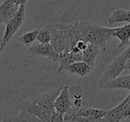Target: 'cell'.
<instances>
[{"label": "cell", "instance_id": "2e32d148", "mask_svg": "<svg viewBox=\"0 0 130 122\" xmlns=\"http://www.w3.org/2000/svg\"><path fill=\"white\" fill-rule=\"evenodd\" d=\"M106 111L97 108L86 107L85 117L88 118L89 121H104Z\"/></svg>", "mask_w": 130, "mask_h": 122}, {"label": "cell", "instance_id": "ba28073f", "mask_svg": "<svg viewBox=\"0 0 130 122\" xmlns=\"http://www.w3.org/2000/svg\"><path fill=\"white\" fill-rule=\"evenodd\" d=\"M71 107H72V98L70 93L69 86H62V88L54 102V109L64 114Z\"/></svg>", "mask_w": 130, "mask_h": 122}, {"label": "cell", "instance_id": "9a60e30c", "mask_svg": "<svg viewBox=\"0 0 130 122\" xmlns=\"http://www.w3.org/2000/svg\"><path fill=\"white\" fill-rule=\"evenodd\" d=\"M118 22H127L130 23V10L116 9L112 12V13L108 18V23L110 25H113Z\"/></svg>", "mask_w": 130, "mask_h": 122}, {"label": "cell", "instance_id": "d4e9b609", "mask_svg": "<svg viewBox=\"0 0 130 122\" xmlns=\"http://www.w3.org/2000/svg\"><path fill=\"white\" fill-rule=\"evenodd\" d=\"M126 70H127L128 72L130 73V58L127 60L126 62Z\"/></svg>", "mask_w": 130, "mask_h": 122}, {"label": "cell", "instance_id": "3957f363", "mask_svg": "<svg viewBox=\"0 0 130 122\" xmlns=\"http://www.w3.org/2000/svg\"><path fill=\"white\" fill-rule=\"evenodd\" d=\"M26 19V6H21L17 13L6 23L3 38L0 40V43L7 45L11 41L13 37L23 25Z\"/></svg>", "mask_w": 130, "mask_h": 122}, {"label": "cell", "instance_id": "8992f818", "mask_svg": "<svg viewBox=\"0 0 130 122\" xmlns=\"http://www.w3.org/2000/svg\"><path fill=\"white\" fill-rule=\"evenodd\" d=\"M21 111H25L34 115L36 118H38L39 121H51V115L52 112L47 110L44 109L38 104L33 102L31 100L25 101L20 105Z\"/></svg>", "mask_w": 130, "mask_h": 122}, {"label": "cell", "instance_id": "cb8c5ba5", "mask_svg": "<svg viewBox=\"0 0 130 122\" xmlns=\"http://www.w3.org/2000/svg\"><path fill=\"white\" fill-rule=\"evenodd\" d=\"M15 3H16L17 5H19V6H26L28 3V0H13Z\"/></svg>", "mask_w": 130, "mask_h": 122}, {"label": "cell", "instance_id": "603a6c76", "mask_svg": "<svg viewBox=\"0 0 130 122\" xmlns=\"http://www.w3.org/2000/svg\"><path fill=\"white\" fill-rule=\"evenodd\" d=\"M87 45H88V43H87V42L86 41V40L80 39L79 41H78V43H77L76 47H78V48L79 49L80 51H82V52H83V51L85 50V49L87 47Z\"/></svg>", "mask_w": 130, "mask_h": 122}, {"label": "cell", "instance_id": "ffe728a7", "mask_svg": "<svg viewBox=\"0 0 130 122\" xmlns=\"http://www.w3.org/2000/svg\"><path fill=\"white\" fill-rule=\"evenodd\" d=\"M4 121H39V120L31 113L25 111H21V114H19L18 116L10 117L4 119Z\"/></svg>", "mask_w": 130, "mask_h": 122}, {"label": "cell", "instance_id": "7402d4cb", "mask_svg": "<svg viewBox=\"0 0 130 122\" xmlns=\"http://www.w3.org/2000/svg\"><path fill=\"white\" fill-rule=\"evenodd\" d=\"M62 121H64V114L56 111L55 109L53 110L52 115H51V122H62Z\"/></svg>", "mask_w": 130, "mask_h": 122}, {"label": "cell", "instance_id": "30bf717a", "mask_svg": "<svg viewBox=\"0 0 130 122\" xmlns=\"http://www.w3.org/2000/svg\"><path fill=\"white\" fill-rule=\"evenodd\" d=\"M99 87L103 89H118L122 88L130 92V73L129 75H124L115 78L110 80L99 83Z\"/></svg>", "mask_w": 130, "mask_h": 122}, {"label": "cell", "instance_id": "4fadbf2b", "mask_svg": "<svg viewBox=\"0 0 130 122\" xmlns=\"http://www.w3.org/2000/svg\"><path fill=\"white\" fill-rule=\"evenodd\" d=\"M100 50L101 49L98 45L88 43L87 47L83 51V61L86 62L89 66H91L92 69L94 68L96 57H97Z\"/></svg>", "mask_w": 130, "mask_h": 122}, {"label": "cell", "instance_id": "44dd1931", "mask_svg": "<svg viewBox=\"0 0 130 122\" xmlns=\"http://www.w3.org/2000/svg\"><path fill=\"white\" fill-rule=\"evenodd\" d=\"M51 39H52V33H51L50 29L47 27V25L41 28V29L39 28L37 41L42 44H47L50 43Z\"/></svg>", "mask_w": 130, "mask_h": 122}, {"label": "cell", "instance_id": "7a4b0ae2", "mask_svg": "<svg viewBox=\"0 0 130 122\" xmlns=\"http://www.w3.org/2000/svg\"><path fill=\"white\" fill-rule=\"evenodd\" d=\"M130 58V45L127 47V48L120 54L119 56L115 58L110 66L107 68V70L104 71V73L101 76L99 79V83H103L105 81L110 80L115 78L119 77L125 70H126V62Z\"/></svg>", "mask_w": 130, "mask_h": 122}, {"label": "cell", "instance_id": "277c9868", "mask_svg": "<svg viewBox=\"0 0 130 122\" xmlns=\"http://www.w3.org/2000/svg\"><path fill=\"white\" fill-rule=\"evenodd\" d=\"M47 27L50 29L52 33V39L50 43L55 48L58 54H60L64 51H70L68 38L62 29L59 27L58 23L50 24V25H47Z\"/></svg>", "mask_w": 130, "mask_h": 122}, {"label": "cell", "instance_id": "52a82bcc", "mask_svg": "<svg viewBox=\"0 0 130 122\" xmlns=\"http://www.w3.org/2000/svg\"><path fill=\"white\" fill-rule=\"evenodd\" d=\"M62 86H60L55 89H53L50 92H46V93L40 94V95H37L34 99H32V102L38 104L44 109L47 110V111L52 112L53 110L54 109V102L57 98L58 95L61 92Z\"/></svg>", "mask_w": 130, "mask_h": 122}, {"label": "cell", "instance_id": "5b68a950", "mask_svg": "<svg viewBox=\"0 0 130 122\" xmlns=\"http://www.w3.org/2000/svg\"><path fill=\"white\" fill-rule=\"evenodd\" d=\"M28 49L35 55L47 58L54 63H58L59 61V54L51 43L42 44L38 42V44L31 45L30 47H28Z\"/></svg>", "mask_w": 130, "mask_h": 122}, {"label": "cell", "instance_id": "6da1fadb", "mask_svg": "<svg viewBox=\"0 0 130 122\" xmlns=\"http://www.w3.org/2000/svg\"><path fill=\"white\" fill-rule=\"evenodd\" d=\"M76 25L82 39L98 45L103 52L107 51L109 41L113 38L114 28L102 27L92 21L76 22Z\"/></svg>", "mask_w": 130, "mask_h": 122}, {"label": "cell", "instance_id": "d6986e66", "mask_svg": "<svg viewBox=\"0 0 130 122\" xmlns=\"http://www.w3.org/2000/svg\"><path fill=\"white\" fill-rule=\"evenodd\" d=\"M38 30H39V28H37L34 29L30 31H28L25 32L20 37V41L23 44L25 47H29L31 45L35 43L37 41V38H38Z\"/></svg>", "mask_w": 130, "mask_h": 122}, {"label": "cell", "instance_id": "7c38bea8", "mask_svg": "<svg viewBox=\"0 0 130 122\" xmlns=\"http://www.w3.org/2000/svg\"><path fill=\"white\" fill-rule=\"evenodd\" d=\"M112 36L113 38H119L120 41V43L118 45L119 48L127 45L130 40V23L125 24L124 26H121V27L114 28Z\"/></svg>", "mask_w": 130, "mask_h": 122}, {"label": "cell", "instance_id": "5bb4252c", "mask_svg": "<svg viewBox=\"0 0 130 122\" xmlns=\"http://www.w3.org/2000/svg\"><path fill=\"white\" fill-rule=\"evenodd\" d=\"M127 98H125L119 104H118L116 107L110 111H106V114L104 117V121H111V122H117L123 120V109L124 105L126 103Z\"/></svg>", "mask_w": 130, "mask_h": 122}, {"label": "cell", "instance_id": "e0dca14e", "mask_svg": "<svg viewBox=\"0 0 130 122\" xmlns=\"http://www.w3.org/2000/svg\"><path fill=\"white\" fill-rule=\"evenodd\" d=\"M70 93L72 98V106L75 107H81L82 106V98L84 96L83 88L78 85H73L69 86Z\"/></svg>", "mask_w": 130, "mask_h": 122}, {"label": "cell", "instance_id": "8fae6325", "mask_svg": "<svg viewBox=\"0 0 130 122\" xmlns=\"http://www.w3.org/2000/svg\"><path fill=\"white\" fill-rule=\"evenodd\" d=\"M93 69L91 66H89L86 62H75L72 63L71 65L67 67V69L65 70V71H67L68 73L72 74V75H76L78 77L84 78L86 76L89 75L92 72Z\"/></svg>", "mask_w": 130, "mask_h": 122}, {"label": "cell", "instance_id": "ac0fdd59", "mask_svg": "<svg viewBox=\"0 0 130 122\" xmlns=\"http://www.w3.org/2000/svg\"><path fill=\"white\" fill-rule=\"evenodd\" d=\"M59 68L57 70V72L60 73L62 70H65L69 65H71L72 63H75L74 58L72 56L71 51H64L59 54Z\"/></svg>", "mask_w": 130, "mask_h": 122}, {"label": "cell", "instance_id": "9c48e42d", "mask_svg": "<svg viewBox=\"0 0 130 122\" xmlns=\"http://www.w3.org/2000/svg\"><path fill=\"white\" fill-rule=\"evenodd\" d=\"M20 6L13 0H3L0 4V23H7L17 13Z\"/></svg>", "mask_w": 130, "mask_h": 122}]
</instances>
